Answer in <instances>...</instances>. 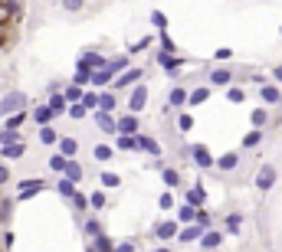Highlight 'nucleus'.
<instances>
[{"mask_svg": "<svg viewBox=\"0 0 282 252\" xmlns=\"http://www.w3.org/2000/svg\"><path fill=\"white\" fill-rule=\"evenodd\" d=\"M151 252H174L171 246H158V249H151Z\"/></svg>", "mask_w": 282, "mask_h": 252, "instance_id": "47", "label": "nucleus"}, {"mask_svg": "<svg viewBox=\"0 0 282 252\" xmlns=\"http://www.w3.org/2000/svg\"><path fill=\"white\" fill-rule=\"evenodd\" d=\"M7 184H10V167L0 164V187H7Z\"/></svg>", "mask_w": 282, "mask_h": 252, "instance_id": "38", "label": "nucleus"}, {"mask_svg": "<svg viewBox=\"0 0 282 252\" xmlns=\"http://www.w3.org/2000/svg\"><path fill=\"white\" fill-rule=\"evenodd\" d=\"M66 177H69L72 184H79V180H82V167H79L72 157H69V164H66Z\"/></svg>", "mask_w": 282, "mask_h": 252, "instance_id": "21", "label": "nucleus"}, {"mask_svg": "<svg viewBox=\"0 0 282 252\" xmlns=\"http://www.w3.org/2000/svg\"><path fill=\"white\" fill-rule=\"evenodd\" d=\"M13 242H17V239H13V232H3V236H0V249L10 252V249H13Z\"/></svg>", "mask_w": 282, "mask_h": 252, "instance_id": "36", "label": "nucleus"}, {"mask_svg": "<svg viewBox=\"0 0 282 252\" xmlns=\"http://www.w3.org/2000/svg\"><path fill=\"white\" fill-rule=\"evenodd\" d=\"M158 203H161V210H171V207H174V197H171V193H161V200H158Z\"/></svg>", "mask_w": 282, "mask_h": 252, "instance_id": "40", "label": "nucleus"}, {"mask_svg": "<svg viewBox=\"0 0 282 252\" xmlns=\"http://www.w3.org/2000/svg\"><path fill=\"white\" fill-rule=\"evenodd\" d=\"M118 184H121L118 174H112V170H105V174H102V187H118Z\"/></svg>", "mask_w": 282, "mask_h": 252, "instance_id": "34", "label": "nucleus"}, {"mask_svg": "<svg viewBox=\"0 0 282 252\" xmlns=\"http://www.w3.org/2000/svg\"><path fill=\"white\" fill-rule=\"evenodd\" d=\"M164 184H167V187H177V184H181V174H177V170H171V167H164Z\"/></svg>", "mask_w": 282, "mask_h": 252, "instance_id": "32", "label": "nucleus"}, {"mask_svg": "<svg viewBox=\"0 0 282 252\" xmlns=\"http://www.w3.org/2000/svg\"><path fill=\"white\" fill-rule=\"evenodd\" d=\"M236 164V154H227V157H223V161H220V167H223V170H230V167Z\"/></svg>", "mask_w": 282, "mask_h": 252, "instance_id": "41", "label": "nucleus"}, {"mask_svg": "<svg viewBox=\"0 0 282 252\" xmlns=\"http://www.w3.org/2000/svg\"><path fill=\"white\" fill-rule=\"evenodd\" d=\"M141 76H144L141 69H128V72H121V76H115V82H112V88H115V92H125V88H135V85L141 82Z\"/></svg>", "mask_w": 282, "mask_h": 252, "instance_id": "2", "label": "nucleus"}, {"mask_svg": "<svg viewBox=\"0 0 282 252\" xmlns=\"http://www.w3.org/2000/svg\"><path fill=\"white\" fill-rule=\"evenodd\" d=\"M66 115H72V118H86V115H89V108H86V105H79V102H72Z\"/></svg>", "mask_w": 282, "mask_h": 252, "instance_id": "31", "label": "nucleus"}, {"mask_svg": "<svg viewBox=\"0 0 282 252\" xmlns=\"http://www.w3.org/2000/svg\"><path fill=\"white\" fill-rule=\"evenodd\" d=\"M197 226H210V216H207V210H197Z\"/></svg>", "mask_w": 282, "mask_h": 252, "instance_id": "42", "label": "nucleus"}, {"mask_svg": "<svg viewBox=\"0 0 282 252\" xmlns=\"http://www.w3.org/2000/svg\"><path fill=\"white\" fill-rule=\"evenodd\" d=\"M197 236H204V226H190V230H184L181 232V242H190V239H197Z\"/></svg>", "mask_w": 282, "mask_h": 252, "instance_id": "28", "label": "nucleus"}, {"mask_svg": "<svg viewBox=\"0 0 282 252\" xmlns=\"http://www.w3.org/2000/svg\"><path fill=\"white\" fill-rule=\"evenodd\" d=\"M86 252H95V249H86Z\"/></svg>", "mask_w": 282, "mask_h": 252, "instance_id": "48", "label": "nucleus"}, {"mask_svg": "<svg viewBox=\"0 0 282 252\" xmlns=\"http://www.w3.org/2000/svg\"><path fill=\"white\" fill-rule=\"evenodd\" d=\"M82 99V85H76V82H72V85L66 88V102H79Z\"/></svg>", "mask_w": 282, "mask_h": 252, "instance_id": "30", "label": "nucleus"}, {"mask_svg": "<svg viewBox=\"0 0 282 252\" xmlns=\"http://www.w3.org/2000/svg\"><path fill=\"white\" fill-rule=\"evenodd\" d=\"M92 249H95V252H115V242H112L105 232H98L95 239H92Z\"/></svg>", "mask_w": 282, "mask_h": 252, "instance_id": "14", "label": "nucleus"}, {"mask_svg": "<svg viewBox=\"0 0 282 252\" xmlns=\"http://www.w3.org/2000/svg\"><path fill=\"white\" fill-rule=\"evenodd\" d=\"M92 154H95V161H112V147H105V144H95Z\"/></svg>", "mask_w": 282, "mask_h": 252, "instance_id": "27", "label": "nucleus"}, {"mask_svg": "<svg viewBox=\"0 0 282 252\" xmlns=\"http://www.w3.org/2000/svg\"><path fill=\"white\" fill-rule=\"evenodd\" d=\"M89 207H92V210H102V207H105V193H102V190H95V193L89 197Z\"/></svg>", "mask_w": 282, "mask_h": 252, "instance_id": "33", "label": "nucleus"}, {"mask_svg": "<svg viewBox=\"0 0 282 252\" xmlns=\"http://www.w3.org/2000/svg\"><path fill=\"white\" fill-rule=\"evenodd\" d=\"M66 164H69L66 154H53V157H49V167H53L56 174H66Z\"/></svg>", "mask_w": 282, "mask_h": 252, "instance_id": "22", "label": "nucleus"}, {"mask_svg": "<svg viewBox=\"0 0 282 252\" xmlns=\"http://www.w3.org/2000/svg\"><path fill=\"white\" fill-rule=\"evenodd\" d=\"M23 121H26V111H17V115H10V118H7V128H20Z\"/></svg>", "mask_w": 282, "mask_h": 252, "instance_id": "35", "label": "nucleus"}, {"mask_svg": "<svg viewBox=\"0 0 282 252\" xmlns=\"http://www.w3.org/2000/svg\"><path fill=\"white\" fill-rule=\"evenodd\" d=\"M40 190H46V180H23L20 190H17V200H20V203L23 200H33Z\"/></svg>", "mask_w": 282, "mask_h": 252, "instance_id": "5", "label": "nucleus"}, {"mask_svg": "<svg viewBox=\"0 0 282 252\" xmlns=\"http://www.w3.org/2000/svg\"><path fill=\"white\" fill-rule=\"evenodd\" d=\"M144 105H148V85H135V88H131V95H128V111H131V115H138Z\"/></svg>", "mask_w": 282, "mask_h": 252, "instance_id": "3", "label": "nucleus"}, {"mask_svg": "<svg viewBox=\"0 0 282 252\" xmlns=\"http://www.w3.org/2000/svg\"><path fill=\"white\" fill-rule=\"evenodd\" d=\"M174 236H177V219H161L154 226V239L158 242H171Z\"/></svg>", "mask_w": 282, "mask_h": 252, "instance_id": "4", "label": "nucleus"}, {"mask_svg": "<svg viewBox=\"0 0 282 252\" xmlns=\"http://www.w3.org/2000/svg\"><path fill=\"white\" fill-rule=\"evenodd\" d=\"M187 203H194V207H200V203H204V187H200V184L187 193Z\"/></svg>", "mask_w": 282, "mask_h": 252, "instance_id": "26", "label": "nucleus"}, {"mask_svg": "<svg viewBox=\"0 0 282 252\" xmlns=\"http://www.w3.org/2000/svg\"><path fill=\"white\" fill-rule=\"evenodd\" d=\"M56 118H59V115L49 108V102H46V105H40V108H33V121H36V125H53Z\"/></svg>", "mask_w": 282, "mask_h": 252, "instance_id": "7", "label": "nucleus"}, {"mask_svg": "<svg viewBox=\"0 0 282 252\" xmlns=\"http://www.w3.org/2000/svg\"><path fill=\"white\" fill-rule=\"evenodd\" d=\"M138 147H141V151H148V154H154V157H161V144L154 141L151 134H141L138 131Z\"/></svg>", "mask_w": 282, "mask_h": 252, "instance_id": "9", "label": "nucleus"}, {"mask_svg": "<svg viewBox=\"0 0 282 252\" xmlns=\"http://www.w3.org/2000/svg\"><path fill=\"white\" fill-rule=\"evenodd\" d=\"M194 161H197L200 167H210V164H213V157H210V151H207V147H200V144L194 147Z\"/></svg>", "mask_w": 282, "mask_h": 252, "instance_id": "19", "label": "nucleus"}, {"mask_svg": "<svg viewBox=\"0 0 282 252\" xmlns=\"http://www.w3.org/2000/svg\"><path fill=\"white\" fill-rule=\"evenodd\" d=\"M17 141H23L20 128H3V131H0V147H3V144H17Z\"/></svg>", "mask_w": 282, "mask_h": 252, "instance_id": "15", "label": "nucleus"}, {"mask_svg": "<svg viewBox=\"0 0 282 252\" xmlns=\"http://www.w3.org/2000/svg\"><path fill=\"white\" fill-rule=\"evenodd\" d=\"M95 125H98V128H105L109 134H118V121L112 118V111H95Z\"/></svg>", "mask_w": 282, "mask_h": 252, "instance_id": "8", "label": "nucleus"}, {"mask_svg": "<svg viewBox=\"0 0 282 252\" xmlns=\"http://www.w3.org/2000/svg\"><path fill=\"white\" fill-rule=\"evenodd\" d=\"M10 210H13V203L7 197H0V223H7V219H10Z\"/></svg>", "mask_w": 282, "mask_h": 252, "instance_id": "29", "label": "nucleus"}, {"mask_svg": "<svg viewBox=\"0 0 282 252\" xmlns=\"http://www.w3.org/2000/svg\"><path fill=\"white\" fill-rule=\"evenodd\" d=\"M227 230H233V232L239 230V216H236V213H233V216H227Z\"/></svg>", "mask_w": 282, "mask_h": 252, "instance_id": "44", "label": "nucleus"}, {"mask_svg": "<svg viewBox=\"0 0 282 252\" xmlns=\"http://www.w3.org/2000/svg\"><path fill=\"white\" fill-rule=\"evenodd\" d=\"M190 125H194L190 115H181V118H177V128H181V131H190Z\"/></svg>", "mask_w": 282, "mask_h": 252, "instance_id": "37", "label": "nucleus"}, {"mask_svg": "<svg viewBox=\"0 0 282 252\" xmlns=\"http://www.w3.org/2000/svg\"><path fill=\"white\" fill-rule=\"evenodd\" d=\"M59 138H63V134L56 131L53 125H40V144H46V147H49V144H56Z\"/></svg>", "mask_w": 282, "mask_h": 252, "instance_id": "13", "label": "nucleus"}, {"mask_svg": "<svg viewBox=\"0 0 282 252\" xmlns=\"http://www.w3.org/2000/svg\"><path fill=\"white\" fill-rule=\"evenodd\" d=\"M79 151V141L76 138H59V154H66V157H76Z\"/></svg>", "mask_w": 282, "mask_h": 252, "instance_id": "16", "label": "nucleus"}, {"mask_svg": "<svg viewBox=\"0 0 282 252\" xmlns=\"http://www.w3.org/2000/svg\"><path fill=\"white\" fill-rule=\"evenodd\" d=\"M135 249H138L135 242H118V246H115V252H135Z\"/></svg>", "mask_w": 282, "mask_h": 252, "instance_id": "43", "label": "nucleus"}, {"mask_svg": "<svg viewBox=\"0 0 282 252\" xmlns=\"http://www.w3.org/2000/svg\"><path fill=\"white\" fill-rule=\"evenodd\" d=\"M69 200H72V207H76V213H82V216H86L89 210H92V207H89V197H86V193H79V190H76V193H72Z\"/></svg>", "mask_w": 282, "mask_h": 252, "instance_id": "17", "label": "nucleus"}, {"mask_svg": "<svg viewBox=\"0 0 282 252\" xmlns=\"http://www.w3.org/2000/svg\"><path fill=\"white\" fill-rule=\"evenodd\" d=\"M0 157H3V161H20V157H26V144L23 141L3 144V147H0Z\"/></svg>", "mask_w": 282, "mask_h": 252, "instance_id": "6", "label": "nucleus"}, {"mask_svg": "<svg viewBox=\"0 0 282 252\" xmlns=\"http://www.w3.org/2000/svg\"><path fill=\"white\" fill-rule=\"evenodd\" d=\"M66 105H69L66 95H53V99H49V108H53L56 115H66Z\"/></svg>", "mask_w": 282, "mask_h": 252, "instance_id": "25", "label": "nucleus"}, {"mask_svg": "<svg viewBox=\"0 0 282 252\" xmlns=\"http://www.w3.org/2000/svg\"><path fill=\"white\" fill-rule=\"evenodd\" d=\"M115 147H118V151H141L138 134H118V138H115Z\"/></svg>", "mask_w": 282, "mask_h": 252, "instance_id": "12", "label": "nucleus"}, {"mask_svg": "<svg viewBox=\"0 0 282 252\" xmlns=\"http://www.w3.org/2000/svg\"><path fill=\"white\" fill-rule=\"evenodd\" d=\"M118 134H138V115H121L118 118Z\"/></svg>", "mask_w": 282, "mask_h": 252, "instance_id": "10", "label": "nucleus"}, {"mask_svg": "<svg viewBox=\"0 0 282 252\" xmlns=\"http://www.w3.org/2000/svg\"><path fill=\"white\" fill-rule=\"evenodd\" d=\"M63 7H66V10H79V7H82V0H63Z\"/></svg>", "mask_w": 282, "mask_h": 252, "instance_id": "46", "label": "nucleus"}, {"mask_svg": "<svg viewBox=\"0 0 282 252\" xmlns=\"http://www.w3.org/2000/svg\"><path fill=\"white\" fill-rule=\"evenodd\" d=\"M204 99H207V88H197L194 95H190V102H194V105H197V102H204Z\"/></svg>", "mask_w": 282, "mask_h": 252, "instance_id": "45", "label": "nucleus"}, {"mask_svg": "<svg viewBox=\"0 0 282 252\" xmlns=\"http://www.w3.org/2000/svg\"><path fill=\"white\" fill-rule=\"evenodd\" d=\"M115 108V95H112V92H102V95H98V111H112Z\"/></svg>", "mask_w": 282, "mask_h": 252, "instance_id": "24", "label": "nucleus"}, {"mask_svg": "<svg viewBox=\"0 0 282 252\" xmlns=\"http://www.w3.org/2000/svg\"><path fill=\"white\" fill-rule=\"evenodd\" d=\"M56 190H59V193H63L66 200L72 197V193H76V184H72V180H69V177H63V180H59V184H56Z\"/></svg>", "mask_w": 282, "mask_h": 252, "instance_id": "23", "label": "nucleus"}, {"mask_svg": "<svg viewBox=\"0 0 282 252\" xmlns=\"http://www.w3.org/2000/svg\"><path fill=\"white\" fill-rule=\"evenodd\" d=\"M210 82H217V85H223V82H230V72H213V76H210Z\"/></svg>", "mask_w": 282, "mask_h": 252, "instance_id": "39", "label": "nucleus"}, {"mask_svg": "<svg viewBox=\"0 0 282 252\" xmlns=\"http://www.w3.org/2000/svg\"><path fill=\"white\" fill-rule=\"evenodd\" d=\"M26 92H10L7 99H0V118H10V111L17 115V111H23L26 108Z\"/></svg>", "mask_w": 282, "mask_h": 252, "instance_id": "1", "label": "nucleus"}, {"mask_svg": "<svg viewBox=\"0 0 282 252\" xmlns=\"http://www.w3.org/2000/svg\"><path fill=\"white\" fill-rule=\"evenodd\" d=\"M184 102H187V92H184V88H171V99H167V105H171V108H181Z\"/></svg>", "mask_w": 282, "mask_h": 252, "instance_id": "20", "label": "nucleus"}, {"mask_svg": "<svg viewBox=\"0 0 282 252\" xmlns=\"http://www.w3.org/2000/svg\"><path fill=\"white\" fill-rule=\"evenodd\" d=\"M82 232H86L89 239H95L98 232H102V219L92 216V213H86V223H82Z\"/></svg>", "mask_w": 282, "mask_h": 252, "instance_id": "11", "label": "nucleus"}, {"mask_svg": "<svg viewBox=\"0 0 282 252\" xmlns=\"http://www.w3.org/2000/svg\"><path fill=\"white\" fill-rule=\"evenodd\" d=\"M220 242H223V236H220V232H204V236H200V246H204L207 252H210V249H217Z\"/></svg>", "mask_w": 282, "mask_h": 252, "instance_id": "18", "label": "nucleus"}]
</instances>
